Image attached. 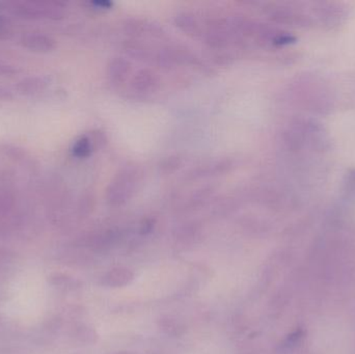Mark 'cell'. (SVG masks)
Listing matches in <instances>:
<instances>
[{
    "label": "cell",
    "mask_w": 355,
    "mask_h": 354,
    "mask_svg": "<svg viewBox=\"0 0 355 354\" xmlns=\"http://www.w3.org/2000/svg\"><path fill=\"white\" fill-rule=\"evenodd\" d=\"M67 4L56 0H12L0 2V10L25 20H60Z\"/></svg>",
    "instance_id": "6da1fadb"
},
{
    "label": "cell",
    "mask_w": 355,
    "mask_h": 354,
    "mask_svg": "<svg viewBox=\"0 0 355 354\" xmlns=\"http://www.w3.org/2000/svg\"><path fill=\"white\" fill-rule=\"evenodd\" d=\"M141 180L139 168L127 166L112 179L106 189V201L110 206H122L129 201L137 191Z\"/></svg>",
    "instance_id": "7a4b0ae2"
},
{
    "label": "cell",
    "mask_w": 355,
    "mask_h": 354,
    "mask_svg": "<svg viewBox=\"0 0 355 354\" xmlns=\"http://www.w3.org/2000/svg\"><path fill=\"white\" fill-rule=\"evenodd\" d=\"M123 29L126 35H130L131 39L149 35V37H162L164 35V29L159 23L152 22L147 19L130 18L125 19L123 22Z\"/></svg>",
    "instance_id": "3957f363"
},
{
    "label": "cell",
    "mask_w": 355,
    "mask_h": 354,
    "mask_svg": "<svg viewBox=\"0 0 355 354\" xmlns=\"http://www.w3.org/2000/svg\"><path fill=\"white\" fill-rule=\"evenodd\" d=\"M160 85L162 79L159 75L149 68L141 69L131 78V87L133 91L144 95L156 93Z\"/></svg>",
    "instance_id": "277c9868"
},
{
    "label": "cell",
    "mask_w": 355,
    "mask_h": 354,
    "mask_svg": "<svg viewBox=\"0 0 355 354\" xmlns=\"http://www.w3.org/2000/svg\"><path fill=\"white\" fill-rule=\"evenodd\" d=\"M22 47L33 53L47 54L54 51L56 41L50 35L42 33H26L21 37Z\"/></svg>",
    "instance_id": "5b68a950"
},
{
    "label": "cell",
    "mask_w": 355,
    "mask_h": 354,
    "mask_svg": "<svg viewBox=\"0 0 355 354\" xmlns=\"http://www.w3.org/2000/svg\"><path fill=\"white\" fill-rule=\"evenodd\" d=\"M132 71V64L130 60L123 56H114L110 58L106 68V75L108 81L114 87H120L128 78Z\"/></svg>",
    "instance_id": "8992f818"
},
{
    "label": "cell",
    "mask_w": 355,
    "mask_h": 354,
    "mask_svg": "<svg viewBox=\"0 0 355 354\" xmlns=\"http://www.w3.org/2000/svg\"><path fill=\"white\" fill-rule=\"evenodd\" d=\"M233 168V160L223 158V159L217 160V161L211 162L207 166H200L196 170H190L188 179L196 180V179L206 178V177L221 176V175L231 172Z\"/></svg>",
    "instance_id": "52a82bcc"
},
{
    "label": "cell",
    "mask_w": 355,
    "mask_h": 354,
    "mask_svg": "<svg viewBox=\"0 0 355 354\" xmlns=\"http://www.w3.org/2000/svg\"><path fill=\"white\" fill-rule=\"evenodd\" d=\"M0 155L28 170H33L37 168V161L31 157V154L25 151L23 148L12 143H0Z\"/></svg>",
    "instance_id": "ba28073f"
},
{
    "label": "cell",
    "mask_w": 355,
    "mask_h": 354,
    "mask_svg": "<svg viewBox=\"0 0 355 354\" xmlns=\"http://www.w3.org/2000/svg\"><path fill=\"white\" fill-rule=\"evenodd\" d=\"M175 24L186 35L193 37H202L204 26L200 19L189 10H182L175 16Z\"/></svg>",
    "instance_id": "9c48e42d"
},
{
    "label": "cell",
    "mask_w": 355,
    "mask_h": 354,
    "mask_svg": "<svg viewBox=\"0 0 355 354\" xmlns=\"http://www.w3.org/2000/svg\"><path fill=\"white\" fill-rule=\"evenodd\" d=\"M49 87V79L44 76H29L21 79L15 85V91L24 97L39 95Z\"/></svg>",
    "instance_id": "30bf717a"
},
{
    "label": "cell",
    "mask_w": 355,
    "mask_h": 354,
    "mask_svg": "<svg viewBox=\"0 0 355 354\" xmlns=\"http://www.w3.org/2000/svg\"><path fill=\"white\" fill-rule=\"evenodd\" d=\"M125 51L137 60H146V62H154L156 52L150 47L145 42L139 41L137 39H128L123 44Z\"/></svg>",
    "instance_id": "8fae6325"
},
{
    "label": "cell",
    "mask_w": 355,
    "mask_h": 354,
    "mask_svg": "<svg viewBox=\"0 0 355 354\" xmlns=\"http://www.w3.org/2000/svg\"><path fill=\"white\" fill-rule=\"evenodd\" d=\"M133 280V274L126 268H116V269L110 270L107 274H104L102 278V284L108 287L126 286Z\"/></svg>",
    "instance_id": "7c38bea8"
},
{
    "label": "cell",
    "mask_w": 355,
    "mask_h": 354,
    "mask_svg": "<svg viewBox=\"0 0 355 354\" xmlns=\"http://www.w3.org/2000/svg\"><path fill=\"white\" fill-rule=\"evenodd\" d=\"M95 141L92 139L91 134L81 135L73 143L71 152H72V155L75 158L85 159V158H89L95 151Z\"/></svg>",
    "instance_id": "4fadbf2b"
},
{
    "label": "cell",
    "mask_w": 355,
    "mask_h": 354,
    "mask_svg": "<svg viewBox=\"0 0 355 354\" xmlns=\"http://www.w3.org/2000/svg\"><path fill=\"white\" fill-rule=\"evenodd\" d=\"M16 208L14 193L6 186H0V218L10 220Z\"/></svg>",
    "instance_id": "5bb4252c"
},
{
    "label": "cell",
    "mask_w": 355,
    "mask_h": 354,
    "mask_svg": "<svg viewBox=\"0 0 355 354\" xmlns=\"http://www.w3.org/2000/svg\"><path fill=\"white\" fill-rule=\"evenodd\" d=\"M183 166V159L179 155H171L164 158L158 164V170L160 174L168 176L179 170Z\"/></svg>",
    "instance_id": "9a60e30c"
},
{
    "label": "cell",
    "mask_w": 355,
    "mask_h": 354,
    "mask_svg": "<svg viewBox=\"0 0 355 354\" xmlns=\"http://www.w3.org/2000/svg\"><path fill=\"white\" fill-rule=\"evenodd\" d=\"M49 281L53 286L58 287V288L68 289V290H74V289L79 288V285H80V283L72 276L62 274H52Z\"/></svg>",
    "instance_id": "2e32d148"
},
{
    "label": "cell",
    "mask_w": 355,
    "mask_h": 354,
    "mask_svg": "<svg viewBox=\"0 0 355 354\" xmlns=\"http://www.w3.org/2000/svg\"><path fill=\"white\" fill-rule=\"evenodd\" d=\"M212 193L213 191L210 187H204V188L198 189L196 193H192L191 197L188 199L186 206L192 208V209L200 207V206L204 205L208 201L209 197L212 195Z\"/></svg>",
    "instance_id": "e0dca14e"
},
{
    "label": "cell",
    "mask_w": 355,
    "mask_h": 354,
    "mask_svg": "<svg viewBox=\"0 0 355 354\" xmlns=\"http://www.w3.org/2000/svg\"><path fill=\"white\" fill-rule=\"evenodd\" d=\"M234 55L230 52L218 51L213 55V62L218 66H230L234 62Z\"/></svg>",
    "instance_id": "ac0fdd59"
},
{
    "label": "cell",
    "mask_w": 355,
    "mask_h": 354,
    "mask_svg": "<svg viewBox=\"0 0 355 354\" xmlns=\"http://www.w3.org/2000/svg\"><path fill=\"white\" fill-rule=\"evenodd\" d=\"M14 35V30L10 27L8 19L0 16V41H8Z\"/></svg>",
    "instance_id": "d6986e66"
},
{
    "label": "cell",
    "mask_w": 355,
    "mask_h": 354,
    "mask_svg": "<svg viewBox=\"0 0 355 354\" xmlns=\"http://www.w3.org/2000/svg\"><path fill=\"white\" fill-rule=\"evenodd\" d=\"M77 339L83 341V342H93L94 338H95V333L91 330V328H85V326H83V328H79L76 332Z\"/></svg>",
    "instance_id": "ffe728a7"
},
{
    "label": "cell",
    "mask_w": 355,
    "mask_h": 354,
    "mask_svg": "<svg viewBox=\"0 0 355 354\" xmlns=\"http://www.w3.org/2000/svg\"><path fill=\"white\" fill-rule=\"evenodd\" d=\"M18 72V69L14 64L0 60V77L14 76Z\"/></svg>",
    "instance_id": "44dd1931"
},
{
    "label": "cell",
    "mask_w": 355,
    "mask_h": 354,
    "mask_svg": "<svg viewBox=\"0 0 355 354\" xmlns=\"http://www.w3.org/2000/svg\"><path fill=\"white\" fill-rule=\"evenodd\" d=\"M94 207V199L89 195H85L80 202V206H79V211H80L81 214L85 215V214H89V212L92 211Z\"/></svg>",
    "instance_id": "7402d4cb"
},
{
    "label": "cell",
    "mask_w": 355,
    "mask_h": 354,
    "mask_svg": "<svg viewBox=\"0 0 355 354\" xmlns=\"http://www.w3.org/2000/svg\"><path fill=\"white\" fill-rule=\"evenodd\" d=\"M91 6H93L94 8H99V10H108V8H112V2L110 1H92Z\"/></svg>",
    "instance_id": "603a6c76"
},
{
    "label": "cell",
    "mask_w": 355,
    "mask_h": 354,
    "mask_svg": "<svg viewBox=\"0 0 355 354\" xmlns=\"http://www.w3.org/2000/svg\"><path fill=\"white\" fill-rule=\"evenodd\" d=\"M152 228H153V222H152L151 220H146V222L141 224V231H143V233L150 232Z\"/></svg>",
    "instance_id": "cb8c5ba5"
},
{
    "label": "cell",
    "mask_w": 355,
    "mask_h": 354,
    "mask_svg": "<svg viewBox=\"0 0 355 354\" xmlns=\"http://www.w3.org/2000/svg\"><path fill=\"white\" fill-rule=\"evenodd\" d=\"M8 258H10V255H8V251L0 249V265L6 263L8 261Z\"/></svg>",
    "instance_id": "d4e9b609"
},
{
    "label": "cell",
    "mask_w": 355,
    "mask_h": 354,
    "mask_svg": "<svg viewBox=\"0 0 355 354\" xmlns=\"http://www.w3.org/2000/svg\"><path fill=\"white\" fill-rule=\"evenodd\" d=\"M12 220V218H10ZM6 220V218H0V231L6 230V229H8V220Z\"/></svg>",
    "instance_id": "484cf974"
}]
</instances>
